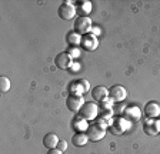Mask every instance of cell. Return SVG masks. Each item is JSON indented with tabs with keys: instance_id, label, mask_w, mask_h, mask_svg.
I'll return each instance as SVG.
<instances>
[{
	"instance_id": "6da1fadb",
	"label": "cell",
	"mask_w": 160,
	"mask_h": 154,
	"mask_svg": "<svg viewBox=\"0 0 160 154\" xmlns=\"http://www.w3.org/2000/svg\"><path fill=\"white\" fill-rule=\"evenodd\" d=\"M90 30H92V19L87 17L86 14H80L74 20V31L80 36L82 34L84 36V34L90 33Z\"/></svg>"
},
{
	"instance_id": "7a4b0ae2",
	"label": "cell",
	"mask_w": 160,
	"mask_h": 154,
	"mask_svg": "<svg viewBox=\"0 0 160 154\" xmlns=\"http://www.w3.org/2000/svg\"><path fill=\"white\" fill-rule=\"evenodd\" d=\"M79 114L83 120L90 121V120H93L97 114H99V107H97V104L93 103V101H87V103L83 104V107L80 108Z\"/></svg>"
},
{
	"instance_id": "3957f363",
	"label": "cell",
	"mask_w": 160,
	"mask_h": 154,
	"mask_svg": "<svg viewBox=\"0 0 160 154\" xmlns=\"http://www.w3.org/2000/svg\"><path fill=\"white\" fill-rule=\"evenodd\" d=\"M57 14L63 20H73L74 16H76V7L70 2H63L57 9Z\"/></svg>"
},
{
	"instance_id": "277c9868",
	"label": "cell",
	"mask_w": 160,
	"mask_h": 154,
	"mask_svg": "<svg viewBox=\"0 0 160 154\" xmlns=\"http://www.w3.org/2000/svg\"><path fill=\"white\" fill-rule=\"evenodd\" d=\"M87 137H89V140H93V141H97V140H102V138L104 137V134H106V126H103V124L100 123H94L92 124V126H89L87 127Z\"/></svg>"
},
{
	"instance_id": "5b68a950",
	"label": "cell",
	"mask_w": 160,
	"mask_h": 154,
	"mask_svg": "<svg viewBox=\"0 0 160 154\" xmlns=\"http://www.w3.org/2000/svg\"><path fill=\"white\" fill-rule=\"evenodd\" d=\"M84 104V99L80 96V94H70L69 97L66 99V106L70 111H80V108L83 107Z\"/></svg>"
},
{
	"instance_id": "8992f818",
	"label": "cell",
	"mask_w": 160,
	"mask_h": 154,
	"mask_svg": "<svg viewBox=\"0 0 160 154\" xmlns=\"http://www.w3.org/2000/svg\"><path fill=\"white\" fill-rule=\"evenodd\" d=\"M109 97L112 101L120 103V101H123L124 99L127 97V90L123 87V86L116 84V86H113V87L109 90Z\"/></svg>"
},
{
	"instance_id": "52a82bcc",
	"label": "cell",
	"mask_w": 160,
	"mask_h": 154,
	"mask_svg": "<svg viewBox=\"0 0 160 154\" xmlns=\"http://www.w3.org/2000/svg\"><path fill=\"white\" fill-rule=\"evenodd\" d=\"M80 44H82V47H83L86 51H93V50H96L97 46H99V40H97L96 34L87 33L82 37V43Z\"/></svg>"
},
{
	"instance_id": "ba28073f",
	"label": "cell",
	"mask_w": 160,
	"mask_h": 154,
	"mask_svg": "<svg viewBox=\"0 0 160 154\" xmlns=\"http://www.w3.org/2000/svg\"><path fill=\"white\" fill-rule=\"evenodd\" d=\"M54 63H56V67L62 69V70H67V69L73 66V57L69 53H60L56 56Z\"/></svg>"
},
{
	"instance_id": "9c48e42d",
	"label": "cell",
	"mask_w": 160,
	"mask_h": 154,
	"mask_svg": "<svg viewBox=\"0 0 160 154\" xmlns=\"http://www.w3.org/2000/svg\"><path fill=\"white\" fill-rule=\"evenodd\" d=\"M143 131L147 136H157L160 133V123L156 118H146L143 121Z\"/></svg>"
},
{
	"instance_id": "30bf717a",
	"label": "cell",
	"mask_w": 160,
	"mask_h": 154,
	"mask_svg": "<svg viewBox=\"0 0 160 154\" xmlns=\"http://www.w3.org/2000/svg\"><path fill=\"white\" fill-rule=\"evenodd\" d=\"M90 89V84L87 80H77L74 81V83H72V87H70V90H72V94H82L86 93L87 90Z\"/></svg>"
},
{
	"instance_id": "8fae6325",
	"label": "cell",
	"mask_w": 160,
	"mask_h": 154,
	"mask_svg": "<svg viewBox=\"0 0 160 154\" xmlns=\"http://www.w3.org/2000/svg\"><path fill=\"white\" fill-rule=\"evenodd\" d=\"M107 96H109V90H107L104 86H96V87L93 89V91H92V97H93V100L99 101V103L107 100Z\"/></svg>"
},
{
	"instance_id": "7c38bea8",
	"label": "cell",
	"mask_w": 160,
	"mask_h": 154,
	"mask_svg": "<svg viewBox=\"0 0 160 154\" xmlns=\"http://www.w3.org/2000/svg\"><path fill=\"white\" fill-rule=\"evenodd\" d=\"M123 114H124V118H126V120H130V121H137V120H140V117H142V111H140V108L136 107V106L126 107V110L123 111Z\"/></svg>"
},
{
	"instance_id": "4fadbf2b",
	"label": "cell",
	"mask_w": 160,
	"mask_h": 154,
	"mask_svg": "<svg viewBox=\"0 0 160 154\" xmlns=\"http://www.w3.org/2000/svg\"><path fill=\"white\" fill-rule=\"evenodd\" d=\"M127 128L126 118H116L113 123L110 124V130L113 134H123Z\"/></svg>"
},
{
	"instance_id": "5bb4252c",
	"label": "cell",
	"mask_w": 160,
	"mask_h": 154,
	"mask_svg": "<svg viewBox=\"0 0 160 154\" xmlns=\"http://www.w3.org/2000/svg\"><path fill=\"white\" fill-rule=\"evenodd\" d=\"M144 114L147 116V118H156L160 114V106L156 101H150L146 104L144 107Z\"/></svg>"
},
{
	"instance_id": "9a60e30c",
	"label": "cell",
	"mask_w": 160,
	"mask_h": 154,
	"mask_svg": "<svg viewBox=\"0 0 160 154\" xmlns=\"http://www.w3.org/2000/svg\"><path fill=\"white\" fill-rule=\"evenodd\" d=\"M59 137H57L54 133H49V134H46L43 137V146L46 148H56L57 147V144H59Z\"/></svg>"
},
{
	"instance_id": "2e32d148",
	"label": "cell",
	"mask_w": 160,
	"mask_h": 154,
	"mask_svg": "<svg viewBox=\"0 0 160 154\" xmlns=\"http://www.w3.org/2000/svg\"><path fill=\"white\" fill-rule=\"evenodd\" d=\"M87 141H89V137H87V134L84 133H74L73 137H72V144L73 146H76V147H83V146H86Z\"/></svg>"
},
{
	"instance_id": "e0dca14e",
	"label": "cell",
	"mask_w": 160,
	"mask_h": 154,
	"mask_svg": "<svg viewBox=\"0 0 160 154\" xmlns=\"http://www.w3.org/2000/svg\"><path fill=\"white\" fill-rule=\"evenodd\" d=\"M67 41H69L70 44H73V46H77V44L82 43V37H80V34H77L76 31H73V33L67 34Z\"/></svg>"
},
{
	"instance_id": "ac0fdd59",
	"label": "cell",
	"mask_w": 160,
	"mask_h": 154,
	"mask_svg": "<svg viewBox=\"0 0 160 154\" xmlns=\"http://www.w3.org/2000/svg\"><path fill=\"white\" fill-rule=\"evenodd\" d=\"M73 127L76 128L77 131H82V130H84L86 128L87 130V126H86V120H83V118L80 117V118H77V120H74V123H73Z\"/></svg>"
},
{
	"instance_id": "d6986e66",
	"label": "cell",
	"mask_w": 160,
	"mask_h": 154,
	"mask_svg": "<svg viewBox=\"0 0 160 154\" xmlns=\"http://www.w3.org/2000/svg\"><path fill=\"white\" fill-rule=\"evenodd\" d=\"M9 89H10V80L3 76L0 79V90H2V93H6V91H9Z\"/></svg>"
},
{
	"instance_id": "ffe728a7",
	"label": "cell",
	"mask_w": 160,
	"mask_h": 154,
	"mask_svg": "<svg viewBox=\"0 0 160 154\" xmlns=\"http://www.w3.org/2000/svg\"><path fill=\"white\" fill-rule=\"evenodd\" d=\"M56 148H59L60 151H66V148H67V141H66V140H60Z\"/></svg>"
},
{
	"instance_id": "44dd1931",
	"label": "cell",
	"mask_w": 160,
	"mask_h": 154,
	"mask_svg": "<svg viewBox=\"0 0 160 154\" xmlns=\"http://www.w3.org/2000/svg\"><path fill=\"white\" fill-rule=\"evenodd\" d=\"M47 154H63V151H60L59 148H50L47 150Z\"/></svg>"
}]
</instances>
